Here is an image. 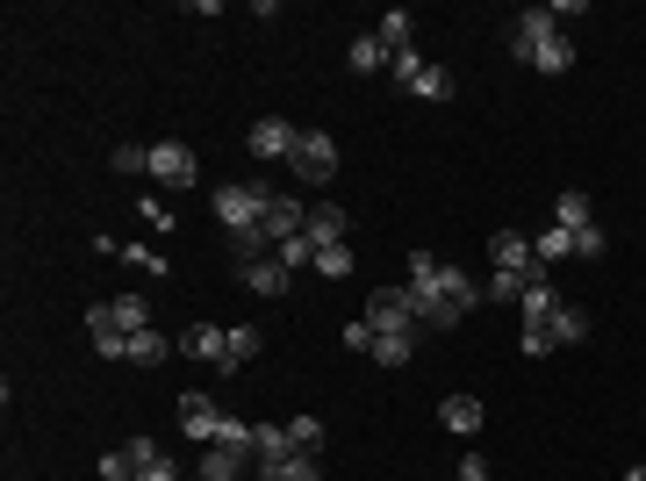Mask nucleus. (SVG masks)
<instances>
[{
  "mask_svg": "<svg viewBox=\"0 0 646 481\" xmlns=\"http://www.w3.org/2000/svg\"><path fill=\"white\" fill-rule=\"evenodd\" d=\"M295 144H302V130H295L288 116H259L252 130H244V152L252 158H295Z\"/></svg>",
  "mask_w": 646,
  "mask_h": 481,
  "instance_id": "nucleus-8",
  "label": "nucleus"
},
{
  "mask_svg": "<svg viewBox=\"0 0 646 481\" xmlns=\"http://www.w3.org/2000/svg\"><path fill=\"white\" fill-rule=\"evenodd\" d=\"M345 345H352V352H374L381 366H409V360H417V330H367V324H345Z\"/></svg>",
  "mask_w": 646,
  "mask_h": 481,
  "instance_id": "nucleus-4",
  "label": "nucleus"
},
{
  "mask_svg": "<svg viewBox=\"0 0 646 481\" xmlns=\"http://www.w3.org/2000/svg\"><path fill=\"white\" fill-rule=\"evenodd\" d=\"M459 481H489V467H481V453H467V460H459Z\"/></svg>",
  "mask_w": 646,
  "mask_h": 481,
  "instance_id": "nucleus-38",
  "label": "nucleus"
},
{
  "mask_svg": "<svg viewBox=\"0 0 646 481\" xmlns=\"http://www.w3.org/2000/svg\"><path fill=\"white\" fill-rule=\"evenodd\" d=\"M108 310H116V324L130 330V338H136V330H152V302H144V294H122V302H108Z\"/></svg>",
  "mask_w": 646,
  "mask_h": 481,
  "instance_id": "nucleus-24",
  "label": "nucleus"
},
{
  "mask_svg": "<svg viewBox=\"0 0 646 481\" xmlns=\"http://www.w3.org/2000/svg\"><path fill=\"white\" fill-rule=\"evenodd\" d=\"M266 194H273V188H259V180H252V188L238 180V188H223V194H216V216H223V224H230V230L244 238V230H259V224H266Z\"/></svg>",
  "mask_w": 646,
  "mask_h": 481,
  "instance_id": "nucleus-6",
  "label": "nucleus"
},
{
  "mask_svg": "<svg viewBox=\"0 0 646 481\" xmlns=\"http://www.w3.org/2000/svg\"><path fill=\"white\" fill-rule=\"evenodd\" d=\"M86 338H94V352H101V360H130V330L116 324V310H108V302H94V310H86Z\"/></svg>",
  "mask_w": 646,
  "mask_h": 481,
  "instance_id": "nucleus-13",
  "label": "nucleus"
},
{
  "mask_svg": "<svg viewBox=\"0 0 646 481\" xmlns=\"http://www.w3.org/2000/svg\"><path fill=\"white\" fill-rule=\"evenodd\" d=\"M316 274L323 280H345V274H352V244H323V252H316Z\"/></svg>",
  "mask_w": 646,
  "mask_h": 481,
  "instance_id": "nucleus-29",
  "label": "nucleus"
},
{
  "mask_svg": "<svg viewBox=\"0 0 646 481\" xmlns=\"http://www.w3.org/2000/svg\"><path fill=\"white\" fill-rule=\"evenodd\" d=\"M244 360H259V330L252 324L230 330V345H223V374H244Z\"/></svg>",
  "mask_w": 646,
  "mask_h": 481,
  "instance_id": "nucleus-23",
  "label": "nucleus"
},
{
  "mask_svg": "<svg viewBox=\"0 0 646 481\" xmlns=\"http://www.w3.org/2000/svg\"><path fill=\"white\" fill-rule=\"evenodd\" d=\"M359 324L367 330H424V302H417V288H381V294H367Z\"/></svg>",
  "mask_w": 646,
  "mask_h": 481,
  "instance_id": "nucleus-2",
  "label": "nucleus"
},
{
  "mask_svg": "<svg viewBox=\"0 0 646 481\" xmlns=\"http://www.w3.org/2000/svg\"><path fill=\"white\" fill-rule=\"evenodd\" d=\"M172 352V338H158V330H136L130 338V366H152V360H166Z\"/></svg>",
  "mask_w": 646,
  "mask_h": 481,
  "instance_id": "nucleus-25",
  "label": "nucleus"
},
{
  "mask_svg": "<svg viewBox=\"0 0 646 481\" xmlns=\"http://www.w3.org/2000/svg\"><path fill=\"white\" fill-rule=\"evenodd\" d=\"M288 453H302L288 424H252V460L259 467H266V460H288Z\"/></svg>",
  "mask_w": 646,
  "mask_h": 481,
  "instance_id": "nucleus-17",
  "label": "nucleus"
},
{
  "mask_svg": "<svg viewBox=\"0 0 646 481\" xmlns=\"http://www.w3.org/2000/svg\"><path fill=\"white\" fill-rule=\"evenodd\" d=\"M302 238L316 244V252H323V244H345V208H338V202H309V224H302Z\"/></svg>",
  "mask_w": 646,
  "mask_h": 481,
  "instance_id": "nucleus-15",
  "label": "nucleus"
},
{
  "mask_svg": "<svg viewBox=\"0 0 646 481\" xmlns=\"http://www.w3.org/2000/svg\"><path fill=\"white\" fill-rule=\"evenodd\" d=\"M288 166L302 172V188H331V180H338V144L323 137V130H302V144H295Z\"/></svg>",
  "mask_w": 646,
  "mask_h": 481,
  "instance_id": "nucleus-5",
  "label": "nucleus"
},
{
  "mask_svg": "<svg viewBox=\"0 0 646 481\" xmlns=\"http://www.w3.org/2000/svg\"><path fill=\"white\" fill-rule=\"evenodd\" d=\"M603 252H611V238H603L596 224H582L575 230V258H603Z\"/></svg>",
  "mask_w": 646,
  "mask_h": 481,
  "instance_id": "nucleus-32",
  "label": "nucleus"
},
{
  "mask_svg": "<svg viewBox=\"0 0 646 481\" xmlns=\"http://www.w3.org/2000/svg\"><path fill=\"white\" fill-rule=\"evenodd\" d=\"M101 481H136V460H130V446H122V453H101Z\"/></svg>",
  "mask_w": 646,
  "mask_h": 481,
  "instance_id": "nucleus-33",
  "label": "nucleus"
},
{
  "mask_svg": "<svg viewBox=\"0 0 646 481\" xmlns=\"http://www.w3.org/2000/svg\"><path fill=\"white\" fill-rule=\"evenodd\" d=\"M409 288H417V302H424V330H453L467 310L489 302L459 266H445V258H431V252H409Z\"/></svg>",
  "mask_w": 646,
  "mask_h": 481,
  "instance_id": "nucleus-1",
  "label": "nucleus"
},
{
  "mask_svg": "<svg viewBox=\"0 0 646 481\" xmlns=\"http://www.w3.org/2000/svg\"><path fill=\"white\" fill-rule=\"evenodd\" d=\"M259 481H323V467H316V453H288V460L259 467Z\"/></svg>",
  "mask_w": 646,
  "mask_h": 481,
  "instance_id": "nucleus-20",
  "label": "nucleus"
},
{
  "mask_svg": "<svg viewBox=\"0 0 646 481\" xmlns=\"http://www.w3.org/2000/svg\"><path fill=\"white\" fill-rule=\"evenodd\" d=\"M489 258H495V274L546 280V266H539V252H531V238H525V230H495V238H489Z\"/></svg>",
  "mask_w": 646,
  "mask_h": 481,
  "instance_id": "nucleus-7",
  "label": "nucleus"
},
{
  "mask_svg": "<svg viewBox=\"0 0 646 481\" xmlns=\"http://www.w3.org/2000/svg\"><path fill=\"white\" fill-rule=\"evenodd\" d=\"M374 36H381V44H388V51H409V8H388Z\"/></svg>",
  "mask_w": 646,
  "mask_h": 481,
  "instance_id": "nucleus-28",
  "label": "nucleus"
},
{
  "mask_svg": "<svg viewBox=\"0 0 646 481\" xmlns=\"http://www.w3.org/2000/svg\"><path fill=\"white\" fill-rule=\"evenodd\" d=\"M439 424L459 431V438H475V431H481V402H475V396H445V402H439Z\"/></svg>",
  "mask_w": 646,
  "mask_h": 481,
  "instance_id": "nucleus-19",
  "label": "nucleus"
},
{
  "mask_svg": "<svg viewBox=\"0 0 646 481\" xmlns=\"http://www.w3.org/2000/svg\"><path fill=\"white\" fill-rule=\"evenodd\" d=\"M238 274H244V288H252V294H288V280H295L273 252H266V258H252V266H238Z\"/></svg>",
  "mask_w": 646,
  "mask_h": 481,
  "instance_id": "nucleus-16",
  "label": "nucleus"
},
{
  "mask_svg": "<svg viewBox=\"0 0 646 481\" xmlns=\"http://www.w3.org/2000/svg\"><path fill=\"white\" fill-rule=\"evenodd\" d=\"M223 345H230V330H216V324H188L180 352H194V360H216V366H223Z\"/></svg>",
  "mask_w": 646,
  "mask_h": 481,
  "instance_id": "nucleus-21",
  "label": "nucleus"
},
{
  "mask_svg": "<svg viewBox=\"0 0 646 481\" xmlns=\"http://www.w3.org/2000/svg\"><path fill=\"white\" fill-rule=\"evenodd\" d=\"M345 65H352V72H381V65H395V51L381 44V36H352V51H345Z\"/></svg>",
  "mask_w": 646,
  "mask_h": 481,
  "instance_id": "nucleus-22",
  "label": "nucleus"
},
{
  "mask_svg": "<svg viewBox=\"0 0 646 481\" xmlns=\"http://www.w3.org/2000/svg\"><path fill=\"white\" fill-rule=\"evenodd\" d=\"M273 258L295 274V266H316V244H309V238H288V244H273Z\"/></svg>",
  "mask_w": 646,
  "mask_h": 481,
  "instance_id": "nucleus-31",
  "label": "nucleus"
},
{
  "mask_svg": "<svg viewBox=\"0 0 646 481\" xmlns=\"http://www.w3.org/2000/svg\"><path fill=\"white\" fill-rule=\"evenodd\" d=\"M180 431H188L194 446H216V431H223V410H216V402L202 396V388H188V396H180Z\"/></svg>",
  "mask_w": 646,
  "mask_h": 481,
  "instance_id": "nucleus-12",
  "label": "nucleus"
},
{
  "mask_svg": "<svg viewBox=\"0 0 646 481\" xmlns=\"http://www.w3.org/2000/svg\"><path fill=\"white\" fill-rule=\"evenodd\" d=\"M194 172H202V166H194V152H188V144H152V180H158V188H194Z\"/></svg>",
  "mask_w": 646,
  "mask_h": 481,
  "instance_id": "nucleus-10",
  "label": "nucleus"
},
{
  "mask_svg": "<svg viewBox=\"0 0 646 481\" xmlns=\"http://www.w3.org/2000/svg\"><path fill=\"white\" fill-rule=\"evenodd\" d=\"M395 86L403 94H417V101H453V72L445 65H431V58H417V51H395Z\"/></svg>",
  "mask_w": 646,
  "mask_h": 481,
  "instance_id": "nucleus-3",
  "label": "nucleus"
},
{
  "mask_svg": "<svg viewBox=\"0 0 646 481\" xmlns=\"http://www.w3.org/2000/svg\"><path fill=\"white\" fill-rule=\"evenodd\" d=\"M582 338H589V316L561 302V316H553L546 330H525V360H539V352H553V345H582Z\"/></svg>",
  "mask_w": 646,
  "mask_h": 481,
  "instance_id": "nucleus-9",
  "label": "nucleus"
},
{
  "mask_svg": "<svg viewBox=\"0 0 646 481\" xmlns=\"http://www.w3.org/2000/svg\"><path fill=\"white\" fill-rule=\"evenodd\" d=\"M136 481H188V474H180V460H172V453H158V460L144 467V474H136Z\"/></svg>",
  "mask_w": 646,
  "mask_h": 481,
  "instance_id": "nucleus-37",
  "label": "nucleus"
},
{
  "mask_svg": "<svg viewBox=\"0 0 646 481\" xmlns=\"http://www.w3.org/2000/svg\"><path fill=\"white\" fill-rule=\"evenodd\" d=\"M216 446H244V453H252V424H244V417H223Z\"/></svg>",
  "mask_w": 646,
  "mask_h": 481,
  "instance_id": "nucleus-36",
  "label": "nucleus"
},
{
  "mask_svg": "<svg viewBox=\"0 0 646 481\" xmlns=\"http://www.w3.org/2000/svg\"><path fill=\"white\" fill-rule=\"evenodd\" d=\"M116 172H152V144H122V152H116Z\"/></svg>",
  "mask_w": 646,
  "mask_h": 481,
  "instance_id": "nucleus-34",
  "label": "nucleus"
},
{
  "mask_svg": "<svg viewBox=\"0 0 646 481\" xmlns=\"http://www.w3.org/2000/svg\"><path fill=\"white\" fill-rule=\"evenodd\" d=\"M288 431H295V446H302V453L323 446V424H316V417H288Z\"/></svg>",
  "mask_w": 646,
  "mask_h": 481,
  "instance_id": "nucleus-35",
  "label": "nucleus"
},
{
  "mask_svg": "<svg viewBox=\"0 0 646 481\" xmlns=\"http://www.w3.org/2000/svg\"><path fill=\"white\" fill-rule=\"evenodd\" d=\"M625 481H646V460H639V467H632V474H625Z\"/></svg>",
  "mask_w": 646,
  "mask_h": 481,
  "instance_id": "nucleus-39",
  "label": "nucleus"
},
{
  "mask_svg": "<svg viewBox=\"0 0 646 481\" xmlns=\"http://www.w3.org/2000/svg\"><path fill=\"white\" fill-rule=\"evenodd\" d=\"M553 36H561V22L546 15V8H525V15H517V29H511V51L531 65V58H539L546 44H553Z\"/></svg>",
  "mask_w": 646,
  "mask_h": 481,
  "instance_id": "nucleus-11",
  "label": "nucleus"
},
{
  "mask_svg": "<svg viewBox=\"0 0 646 481\" xmlns=\"http://www.w3.org/2000/svg\"><path fill=\"white\" fill-rule=\"evenodd\" d=\"M531 252H539V266H546V258H575V238L553 224V230H539V238H531Z\"/></svg>",
  "mask_w": 646,
  "mask_h": 481,
  "instance_id": "nucleus-27",
  "label": "nucleus"
},
{
  "mask_svg": "<svg viewBox=\"0 0 646 481\" xmlns=\"http://www.w3.org/2000/svg\"><path fill=\"white\" fill-rule=\"evenodd\" d=\"M525 288H531L525 274H489V280H481V294H489V302H525Z\"/></svg>",
  "mask_w": 646,
  "mask_h": 481,
  "instance_id": "nucleus-26",
  "label": "nucleus"
},
{
  "mask_svg": "<svg viewBox=\"0 0 646 481\" xmlns=\"http://www.w3.org/2000/svg\"><path fill=\"white\" fill-rule=\"evenodd\" d=\"M553 224H561L567 238H575V230L589 224V202H582V194H561V202H553Z\"/></svg>",
  "mask_w": 646,
  "mask_h": 481,
  "instance_id": "nucleus-30",
  "label": "nucleus"
},
{
  "mask_svg": "<svg viewBox=\"0 0 646 481\" xmlns=\"http://www.w3.org/2000/svg\"><path fill=\"white\" fill-rule=\"evenodd\" d=\"M302 224H309V202H295V194H266V238L273 244H288V238H302Z\"/></svg>",
  "mask_w": 646,
  "mask_h": 481,
  "instance_id": "nucleus-14",
  "label": "nucleus"
},
{
  "mask_svg": "<svg viewBox=\"0 0 646 481\" xmlns=\"http://www.w3.org/2000/svg\"><path fill=\"white\" fill-rule=\"evenodd\" d=\"M517 310H525V330H546V324H553V316H561V294L546 288V280H531V288H525V302H517Z\"/></svg>",
  "mask_w": 646,
  "mask_h": 481,
  "instance_id": "nucleus-18",
  "label": "nucleus"
}]
</instances>
